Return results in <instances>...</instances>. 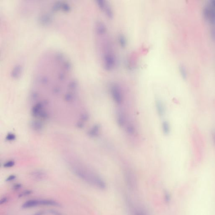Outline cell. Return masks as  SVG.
<instances>
[{
	"instance_id": "obj_13",
	"label": "cell",
	"mask_w": 215,
	"mask_h": 215,
	"mask_svg": "<svg viewBox=\"0 0 215 215\" xmlns=\"http://www.w3.org/2000/svg\"><path fill=\"white\" fill-rule=\"evenodd\" d=\"M118 41L120 45L122 48H125L127 45V40L124 36L123 34H120L118 37Z\"/></svg>"
},
{
	"instance_id": "obj_12",
	"label": "cell",
	"mask_w": 215,
	"mask_h": 215,
	"mask_svg": "<svg viewBox=\"0 0 215 215\" xmlns=\"http://www.w3.org/2000/svg\"><path fill=\"white\" fill-rule=\"evenodd\" d=\"M105 14H106L108 18L109 19H112L113 17V12L112 10L111 9L110 6L108 4H106V6L105 7L104 10Z\"/></svg>"
},
{
	"instance_id": "obj_1",
	"label": "cell",
	"mask_w": 215,
	"mask_h": 215,
	"mask_svg": "<svg viewBox=\"0 0 215 215\" xmlns=\"http://www.w3.org/2000/svg\"><path fill=\"white\" fill-rule=\"evenodd\" d=\"M72 169L77 177L87 184L101 190L106 189V184L105 181L96 173L86 168L81 166L74 167Z\"/></svg>"
},
{
	"instance_id": "obj_15",
	"label": "cell",
	"mask_w": 215,
	"mask_h": 215,
	"mask_svg": "<svg viewBox=\"0 0 215 215\" xmlns=\"http://www.w3.org/2000/svg\"><path fill=\"white\" fill-rule=\"evenodd\" d=\"M97 2L98 6L100 8V9L104 11L107 4L106 1L103 0H98Z\"/></svg>"
},
{
	"instance_id": "obj_4",
	"label": "cell",
	"mask_w": 215,
	"mask_h": 215,
	"mask_svg": "<svg viewBox=\"0 0 215 215\" xmlns=\"http://www.w3.org/2000/svg\"><path fill=\"white\" fill-rule=\"evenodd\" d=\"M124 179L127 186L131 190L136 189L137 179L135 174L132 171L127 170L124 173Z\"/></svg>"
},
{
	"instance_id": "obj_8",
	"label": "cell",
	"mask_w": 215,
	"mask_h": 215,
	"mask_svg": "<svg viewBox=\"0 0 215 215\" xmlns=\"http://www.w3.org/2000/svg\"><path fill=\"white\" fill-rule=\"evenodd\" d=\"M156 106L158 114L161 117H162L164 115L165 112V109L164 105L162 101L160 100H157L156 102Z\"/></svg>"
},
{
	"instance_id": "obj_2",
	"label": "cell",
	"mask_w": 215,
	"mask_h": 215,
	"mask_svg": "<svg viewBox=\"0 0 215 215\" xmlns=\"http://www.w3.org/2000/svg\"><path fill=\"white\" fill-rule=\"evenodd\" d=\"M39 206H58L59 204L56 201L49 199H29L25 202L22 207L23 208H31Z\"/></svg>"
},
{
	"instance_id": "obj_14",
	"label": "cell",
	"mask_w": 215,
	"mask_h": 215,
	"mask_svg": "<svg viewBox=\"0 0 215 215\" xmlns=\"http://www.w3.org/2000/svg\"><path fill=\"white\" fill-rule=\"evenodd\" d=\"M127 132L129 134H133L135 132V128L132 124H129L126 127Z\"/></svg>"
},
{
	"instance_id": "obj_3",
	"label": "cell",
	"mask_w": 215,
	"mask_h": 215,
	"mask_svg": "<svg viewBox=\"0 0 215 215\" xmlns=\"http://www.w3.org/2000/svg\"><path fill=\"white\" fill-rule=\"evenodd\" d=\"M125 202L130 215H148L144 209L135 205L129 197L125 198Z\"/></svg>"
},
{
	"instance_id": "obj_17",
	"label": "cell",
	"mask_w": 215,
	"mask_h": 215,
	"mask_svg": "<svg viewBox=\"0 0 215 215\" xmlns=\"http://www.w3.org/2000/svg\"><path fill=\"white\" fill-rule=\"evenodd\" d=\"M33 176L35 177L37 179L38 178V179H40L43 178L44 177V174L43 173L39 172L35 173L34 174H33Z\"/></svg>"
},
{
	"instance_id": "obj_5",
	"label": "cell",
	"mask_w": 215,
	"mask_h": 215,
	"mask_svg": "<svg viewBox=\"0 0 215 215\" xmlns=\"http://www.w3.org/2000/svg\"><path fill=\"white\" fill-rule=\"evenodd\" d=\"M111 93L113 100L117 104L122 103L123 101V96L122 90L118 84H113L110 88Z\"/></svg>"
},
{
	"instance_id": "obj_9",
	"label": "cell",
	"mask_w": 215,
	"mask_h": 215,
	"mask_svg": "<svg viewBox=\"0 0 215 215\" xmlns=\"http://www.w3.org/2000/svg\"><path fill=\"white\" fill-rule=\"evenodd\" d=\"M97 33L99 35H103L106 33V27L104 24L101 22H99L96 27Z\"/></svg>"
},
{
	"instance_id": "obj_6",
	"label": "cell",
	"mask_w": 215,
	"mask_h": 215,
	"mask_svg": "<svg viewBox=\"0 0 215 215\" xmlns=\"http://www.w3.org/2000/svg\"><path fill=\"white\" fill-rule=\"evenodd\" d=\"M115 65V58L113 54L108 53L105 54L104 57V66L107 71L112 69Z\"/></svg>"
},
{
	"instance_id": "obj_11",
	"label": "cell",
	"mask_w": 215,
	"mask_h": 215,
	"mask_svg": "<svg viewBox=\"0 0 215 215\" xmlns=\"http://www.w3.org/2000/svg\"><path fill=\"white\" fill-rule=\"evenodd\" d=\"M162 127L163 133L166 135L168 134L170 131V127L168 122L167 121L163 122L162 123Z\"/></svg>"
},
{
	"instance_id": "obj_16",
	"label": "cell",
	"mask_w": 215,
	"mask_h": 215,
	"mask_svg": "<svg viewBox=\"0 0 215 215\" xmlns=\"http://www.w3.org/2000/svg\"><path fill=\"white\" fill-rule=\"evenodd\" d=\"M164 201L166 203H169L171 201V196L169 193L167 192H166L164 194Z\"/></svg>"
},
{
	"instance_id": "obj_10",
	"label": "cell",
	"mask_w": 215,
	"mask_h": 215,
	"mask_svg": "<svg viewBox=\"0 0 215 215\" xmlns=\"http://www.w3.org/2000/svg\"><path fill=\"white\" fill-rule=\"evenodd\" d=\"M100 126L99 125L96 124L91 129L89 132V134L92 137H95L98 135L100 130Z\"/></svg>"
},
{
	"instance_id": "obj_19",
	"label": "cell",
	"mask_w": 215,
	"mask_h": 215,
	"mask_svg": "<svg viewBox=\"0 0 215 215\" xmlns=\"http://www.w3.org/2000/svg\"><path fill=\"white\" fill-rule=\"evenodd\" d=\"M22 187V185L21 184H14V186L13 187V189L14 190H18L20 189Z\"/></svg>"
},
{
	"instance_id": "obj_7",
	"label": "cell",
	"mask_w": 215,
	"mask_h": 215,
	"mask_svg": "<svg viewBox=\"0 0 215 215\" xmlns=\"http://www.w3.org/2000/svg\"><path fill=\"white\" fill-rule=\"evenodd\" d=\"M117 121L118 125L122 127L125 124L126 117L124 112L122 110H118L117 113Z\"/></svg>"
},
{
	"instance_id": "obj_20",
	"label": "cell",
	"mask_w": 215,
	"mask_h": 215,
	"mask_svg": "<svg viewBox=\"0 0 215 215\" xmlns=\"http://www.w3.org/2000/svg\"><path fill=\"white\" fill-rule=\"evenodd\" d=\"M8 201V198L7 197H3V198H2L1 199V201H0V204H1V205L4 204L6 203Z\"/></svg>"
},
{
	"instance_id": "obj_22",
	"label": "cell",
	"mask_w": 215,
	"mask_h": 215,
	"mask_svg": "<svg viewBox=\"0 0 215 215\" xmlns=\"http://www.w3.org/2000/svg\"><path fill=\"white\" fill-rule=\"evenodd\" d=\"M212 137L213 143L215 146V130H213L212 132Z\"/></svg>"
},
{
	"instance_id": "obj_23",
	"label": "cell",
	"mask_w": 215,
	"mask_h": 215,
	"mask_svg": "<svg viewBox=\"0 0 215 215\" xmlns=\"http://www.w3.org/2000/svg\"><path fill=\"white\" fill-rule=\"evenodd\" d=\"M51 212H52V213H53V214L54 215H62L61 213H59L58 212H57V211H52Z\"/></svg>"
},
{
	"instance_id": "obj_21",
	"label": "cell",
	"mask_w": 215,
	"mask_h": 215,
	"mask_svg": "<svg viewBox=\"0 0 215 215\" xmlns=\"http://www.w3.org/2000/svg\"><path fill=\"white\" fill-rule=\"evenodd\" d=\"M15 179H16V177L14 175H12L8 177L7 179H6V181L8 182H11Z\"/></svg>"
},
{
	"instance_id": "obj_18",
	"label": "cell",
	"mask_w": 215,
	"mask_h": 215,
	"mask_svg": "<svg viewBox=\"0 0 215 215\" xmlns=\"http://www.w3.org/2000/svg\"><path fill=\"white\" fill-rule=\"evenodd\" d=\"M32 193L31 191L30 190H27L25 191H23L19 194V197H23L26 196H29Z\"/></svg>"
},
{
	"instance_id": "obj_24",
	"label": "cell",
	"mask_w": 215,
	"mask_h": 215,
	"mask_svg": "<svg viewBox=\"0 0 215 215\" xmlns=\"http://www.w3.org/2000/svg\"><path fill=\"white\" fill-rule=\"evenodd\" d=\"M43 212H42V211H40V212H38V213H37L36 214L34 215H43Z\"/></svg>"
}]
</instances>
